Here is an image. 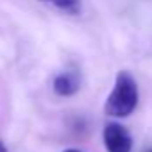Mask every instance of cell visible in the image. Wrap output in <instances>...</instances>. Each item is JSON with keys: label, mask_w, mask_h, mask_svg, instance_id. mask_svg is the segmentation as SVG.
Masks as SVG:
<instances>
[{"label": "cell", "mask_w": 152, "mask_h": 152, "mask_svg": "<svg viewBox=\"0 0 152 152\" xmlns=\"http://www.w3.org/2000/svg\"><path fill=\"white\" fill-rule=\"evenodd\" d=\"M138 102H140V88L134 75L127 70L118 72L115 77L113 90L106 99L104 113L113 118H127L136 111Z\"/></svg>", "instance_id": "6da1fadb"}, {"label": "cell", "mask_w": 152, "mask_h": 152, "mask_svg": "<svg viewBox=\"0 0 152 152\" xmlns=\"http://www.w3.org/2000/svg\"><path fill=\"white\" fill-rule=\"evenodd\" d=\"M145 152H152V147H150V148H147V150H145Z\"/></svg>", "instance_id": "52a82bcc"}, {"label": "cell", "mask_w": 152, "mask_h": 152, "mask_svg": "<svg viewBox=\"0 0 152 152\" xmlns=\"http://www.w3.org/2000/svg\"><path fill=\"white\" fill-rule=\"evenodd\" d=\"M81 72L79 70H66L57 73L52 81V90L57 97H73L81 90Z\"/></svg>", "instance_id": "3957f363"}, {"label": "cell", "mask_w": 152, "mask_h": 152, "mask_svg": "<svg viewBox=\"0 0 152 152\" xmlns=\"http://www.w3.org/2000/svg\"><path fill=\"white\" fill-rule=\"evenodd\" d=\"M39 2L50 4L56 9H59L61 13L70 15V16H79L83 13V2L81 0H39Z\"/></svg>", "instance_id": "277c9868"}, {"label": "cell", "mask_w": 152, "mask_h": 152, "mask_svg": "<svg viewBox=\"0 0 152 152\" xmlns=\"http://www.w3.org/2000/svg\"><path fill=\"white\" fill-rule=\"evenodd\" d=\"M63 152H83V150H79V148H66V150H63Z\"/></svg>", "instance_id": "8992f818"}, {"label": "cell", "mask_w": 152, "mask_h": 152, "mask_svg": "<svg viewBox=\"0 0 152 152\" xmlns=\"http://www.w3.org/2000/svg\"><path fill=\"white\" fill-rule=\"evenodd\" d=\"M102 140H104V147L107 152H131L132 150V138L129 131L118 122H109L104 127Z\"/></svg>", "instance_id": "7a4b0ae2"}, {"label": "cell", "mask_w": 152, "mask_h": 152, "mask_svg": "<svg viewBox=\"0 0 152 152\" xmlns=\"http://www.w3.org/2000/svg\"><path fill=\"white\" fill-rule=\"evenodd\" d=\"M0 152H7V147H6L2 141H0Z\"/></svg>", "instance_id": "5b68a950"}]
</instances>
